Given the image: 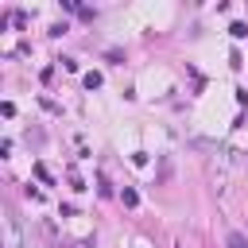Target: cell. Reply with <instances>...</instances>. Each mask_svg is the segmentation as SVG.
Returning a JSON list of instances; mask_svg holds the SVG:
<instances>
[{"label":"cell","instance_id":"1","mask_svg":"<svg viewBox=\"0 0 248 248\" xmlns=\"http://www.w3.org/2000/svg\"><path fill=\"white\" fill-rule=\"evenodd\" d=\"M4 248H23V232H19V217H16V209L8 205L4 209Z\"/></svg>","mask_w":248,"mask_h":248},{"label":"cell","instance_id":"2","mask_svg":"<svg viewBox=\"0 0 248 248\" xmlns=\"http://www.w3.org/2000/svg\"><path fill=\"white\" fill-rule=\"evenodd\" d=\"M120 202H124V205H140V194H136L132 186H124V190H120Z\"/></svg>","mask_w":248,"mask_h":248},{"label":"cell","instance_id":"3","mask_svg":"<svg viewBox=\"0 0 248 248\" xmlns=\"http://www.w3.org/2000/svg\"><path fill=\"white\" fill-rule=\"evenodd\" d=\"M81 81H85V89H101V81H105V78H101V74H97V70H93V74H85V78H81Z\"/></svg>","mask_w":248,"mask_h":248},{"label":"cell","instance_id":"4","mask_svg":"<svg viewBox=\"0 0 248 248\" xmlns=\"http://www.w3.org/2000/svg\"><path fill=\"white\" fill-rule=\"evenodd\" d=\"M35 178H39V182H46V186H50V182H54V178H50V170H46V167H43V163H35Z\"/></svg>","mask_w":248,"mask_h":248},{"label":"cell","instance_id":"5","mask_svg":"<svg viewBox=\"0 0 248 248\" xmlns=\"http://www.w3.org/2000/svg\"><path fill=\"white\" fill-rule=\"evenodd\" d=\"M225 244H229V248H248V240H244L240 232H229V240H225Z\"/></svg>","mask_w":248,"mask_h":248},{"label":"cell","instance_id":"6","mask_svg":"<svg viewBox=\"0 0 248 248\" xmlns=\"http://www.w3.org/2000/svg\"><path fill=\"white\" fill-rule=\"evenodd\" d=\"M229 35H232V39H244V35H248V27H244V23H240V19H236V23H232V27H229Z\"/></svg>","mask_w":248,"mask_h":248}]
</instances>
